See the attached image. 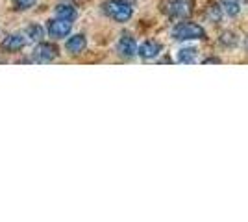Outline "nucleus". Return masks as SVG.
I'll use <instances>...</instances> for the list:
<instances>
[{
  "label": "nucleus",
  "mask_w": 248,
  "mask_h": 222,
  "mask_svg": "<svg viewBox=\"0 0 248 222\" xmlns=\"http://www.w3.org/2000/svg\"><path fill=\"white\" fill-rule=\"evenodd\" d=\"M104 13L117 22H128L134 15V8L126 0H108L102 6Z\"/></svg>",
  "instance_id": "nucleus-1"
},
{
  "label": "nucleus",
  "mask_w": 248,
  "mask_h": 222,
  "mask_svg": "<svg viewBox=\"0 0 248 222\" xmlns=\"http://www.w3.org/2000/svg\"><path fill=\"white\" fill-rule=\"evenodd\" d=\"M172 37L178 41H191V39H206V30L195 22H178L172 28Z\"/></svg>",
  "instance_id": "nucleus-2"
},
{
  "label": "nucleus",
  "mask_w": 248,
  "mask_h": 222,
  "mask_svg": "<svg viewBox=\"0 0 248 222\" xmlns=\"http://www.w3.org/2000/svg\"><path fill=\"white\" fill-rule=\"evenodd\" d=\"M58 56H60V50H58L56 44H52V43H41L33 50V61H37V63H50Z\"/></svg>",
  "instance_id": "nucleus-3"
},
{
  "label": "nucleus",
  "mask_w": 248,
  "mask_h": 222,
  "mask_svg": "<svg viewBox=\"0 0 248 222\" xmlns=\"http://www.w3.org/2000/svg\"><path fill=\"white\" fill-rule=\"evenodd\" d=\"M167 15L174 19H186L193 13V4L189 0H172L167 4Z\"/></svg>",
  "instance_id": "nucleus-4"
},
{
  "label": "nucleus",
  "mask_w": 248,
  "mask_h": 222,
  "mask_svg": "<svg viewBox=\"0 0 248 222\" xmlns=\"http://www.w3.org/2000/svg\"><path fill=\"white\" fill-rule=\"evenodd\" d=\"M46 30H48L50 37H54V39H63V37H67L71 33L73 22L65 21V19H52V21H48Z\"/></svg>",
  "instance_id": "nucleus-5"
},
{
  "label": "nucleus",
  "mask_w": 248,
  "mask_h": 222,
  "mask_svg": "<svg viewBox=\"0 0 248 222\" xmlns=\"http://www.w3.org/2000/svg\"><path fill=\"white\" fill-rule=\"evenodd\" d=\"M26 46V37L22 33H10L4 37V41L0 43V48L8 54H15L22 50Z\"/></svg>",
  "instance_id": "nucleus-6"
},
{
  "label": "nucleus",
  "mask_w": 248,
  "mask_h": 222,
  "mask_svg": "<svg viewBox=\"0 0 248 222\" xmlns=\"http://www.w3.org/2000/svg\"><path fill=\"white\" fill-rule=\"evenodd\" d=\"M117 52L121 54L123 58H134L137 54V41L132 35L124 33V35H121L119 43H117Z\"/></svg>",
  "instance_id": "nucleus-7"
},
{
  "label": "nucleus",
  "mask_w": 248,
  "mask_h": 222,
  "mask_svg": "<svg viewBox=\"0 0 248 222\" xmlns=\"http://www.w3.org/2000/svg\"><path fill=\"white\" fill-rule=\"evenodd\" d=\"M161 50H163V44L159 41H154V39H148L141 46H137V54L145 59H154L155 56L161 54Z\"/></svg>",
  "instance_id": "nucleus-8"
},
{
  "label": "nucleus",
  "mask_w": 248,
  "mask_h": 222,
  "mask_svg": "<svg viewBox=\"0 0 248 222\" xmlns=\"http://www.w3.org/2000/svg\"><path fill=\"white\" fill-rule=\"evenodd\" d=\"M65 48L67 52L73 54V56H80V54L87 48V39L83 33H76L73 37H69V41L65 43Z\"/></svg>",
  "instance_id": "nucleus-9"
},
{
  "label": "nucleus",
  "mask_w": 248,
  "mask_h": 222,
  "mask_svg": "<svg viewBox=\"0 0 248 222\" xmlns=\"http://www.w3.org/2000/svg\"><path fill=\"white\" fill-rule=\"evenodd\" d=\"M54 11H56V17L58 19H65V21H71V22L78 17V11L71 4H60V6H56Z\"/></svg>",
  "instance_id": "nucleus-10"
},
{
  "label": "nucleus",
  "mask_w": 248,
  "mask_h": 222,
  "mask_svg": "<svg viewBox=\"0 0 248 222\" xmlns=\"http://www.w3.org/2000/svg\"><path fill=\"white\" fill-rule=\"evenodd\" d=\"M220 8L230 17H235L241 11V0H220Z\"/></svg>",
  "instance_id": "nucleus-11"
},
{
  "label": "nucleus",
  "mask_w": 248,
  "mask_h": 222,
  "mask_svg": "<svg viewBox=\"0 0 248 222\" xmlns=\"http://www.w3.org/2000/svg\"><path fill=\"white\" fill-rule=\"evenodd\" d=\"M206 17H207V21H211V22H220V19H222V8L217 6L215 2H213V4H207Z\"/></svg>",
  "instance_id": "nucleus-12"
},
{
  "label": "nucleus",
  "mask_w": 248,
  "mask_h": 222,
  "mask_svg": "<svg viewBox=\"0 0 248 222\" xmlns=\"http://www.w3.org/2000/svg\"><path fill=\"white\" fill-rule=\"evenodd\" d=\"M26 35H28L30 41H41L43 37H45V28H43L41 24H30L26 28Z\"/></svg>",
  "instance_id": "nucleus-13"
},
{
  "label": "nucleus",
  "mask_w": 248,
  "mask_h": 222,
  "mask_svg": "<svg viewBox=\"0 0 248 222\" xmlns=\"http://www.w3.org/2000/svg\"><path fill=\"white\" fill-rule=\"evenodd\" d=\"M197 59V50L195 48H182L178 52V61L180 63H195Z\"/></svg>",
  "instance_id": "nucleus-14"
},
{
  "label": "nucleus",
  "mask_w": 248,
  "mask_h": 222,
  "mask_svg": "<svg viewBox=\"0 0 248 222\" xmlns=\"http://www.w3.org/2000/svg\"><path fill=\"white\" fill-rule=\"evenodd\" d=\"M35 2H37V0H13V6H15L17 10L24 11V10L33 8V6H35Z\"/></svg>",
  "instance_id": "nucleus-15"
},
{
  "label": "nucleus",
  "mask_w": 248,
  "mask_h": 222,
  "mask_svg": "<svg viewBox=\"0 0 248 222\" xmlns=\"http://www.w3.org/2000/svg\"><path fill=\"white\" fill-rule=\"evenodd\" d=\"M206 63H220V59L218 58H209V59H206Z\"/></svg>",
  "instance_id": "nucleus-16"
}]
</instances>
